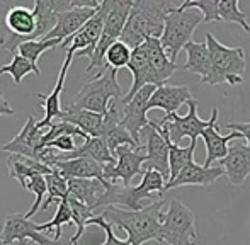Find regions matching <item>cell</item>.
I'll use <instances>...</instances> for the list:
<instances>
[{"instance_id":"obj_1","label":"cell","mask_w":250,"mask_h":245,"mask_svg":"<svg viewBox=\"0 0 250 245\" xmlns=\"http://www.w3.org/2000/svg\"><path fill=\"white\" fill-rule=\"evenodd\" d=\"M165 201H155L153 204L142 208L140 211L109 206L102 211L105 222L128 233V240L131 245H143L150 240L162 242V218H164Z\"/></svg>"},{"instance_id":"obj_2","label":"cell","mask_w":250,"mask_h":245,"mask_svg":"<svg viewBox=\"0 0 250 245\" xmlns=\"http://www.w3.org/2000/svg\"><path fill=\"white\" fill-rule=\"evenodd\" d=\"M172 3L167 0H135L121 34V41L135 50L148 38L160 40L164 34L165 17Z\"/></svg>"},{"instance_id":"obj_3","label":"cell","mask_w":250,"mask_h":245,"mask_svg":"<svg viewBox=\"0 0 250 245\" xmlns=\"http://www.w3.org/2000/svg\"><path fill=\"white\" fill-rule=\"evenodd\" d=\"M165 184L167 179L157 170H145L142 177V183L138 185H121L111 184L105 185V194L99 201V208H109V206H123V209L128 211H140L143 208V199H157L165 192Z\"/></svg>"},{"instance_id":"obj_4","label":"cell","mask_w":250,"mask_h":245,"mask_svg":"<svg viewBox=\"0 0 250 245\" xmlns=\"http://www.w3.org/2000/svg\"><path fill=\"white\" fill-rule=\"evenodd\" d=\"M208 50L211 57V75L204 83L208 85H240L244 80V73L247 68V58H245L244 48H228L221 41H218L211 33L204 34Z\"/></svg>"},{"instance_id":"obj_5","label":"cell","mask_w":250,"mask_h":245,"mask_svg":"<svg viewBox=\"0 0 250 245\" xmlns=\"http://www.w3.org/2000/svg\"><path fill=\"white\" fill-rule=\"evenodd\" d=\"M123 97L125 94L118 83V70L107 66L104 72L97 73L96 79L83 83L72 106L105 116L109 104L114 99H123Z\"/></svg>"},{"instance_id":"obj_6","label":"cell","mask_w":250,"mask_h":245,"mask_svg":"<svg viewBox=\"0 0 250 245\" xmlns=\"http://www.w3.org/2000/svg\"><path fill=\"white\" fill-rule=\"evenodd\" d=\"M201 22H204V16L199 10H179V7H170L167 17H165V27L160 43L172 63H175L179 53L181 50H184L186 44L192 41V33Z\"/></svg>"},{"instance_id":"obj_7","label":"cell","mask_w":250,"mask_h":245,"mask_svg":"<svg viewBox=\"0 0 250 245\" xmlns=\"http://www.w3.org/2000/svg\"><path fill=\"white\" fill-rule=\"evenodd\" d=\"M104 2L105 9H107L104 20V31H102L101 41L96 46V51L89 58L90 63L87 66V73H90L96 68H99L101 72H104L107 68L105 66V53H107L109 46L112 43L121 40L126 20H128L129 12L133 9V0H104Z\"/></svg>"},{"instance_id":"obj_8","label":"cell","mask_w":250,"mask_h":245,"mask_svg":"<svg viewBox=\"0 0 250 245\" xmlns=\"http://www.w3.org/2000/svg\"><path fill=\"white\" fill-rule=\"evenodd\" d=\"M189 111L186 116H179L175 114H168L164 116L162 120L155 121L158 131L164 135V138L167 142L177 145L182 138H191V140H198V136H203V133L209 128L213 122L218 121V109L213 107L211 111V118L208 121L201 120L198 116V99H191L188 102Z\"/></svg>"},{"instance_id":"obj_9","label":"cell","mask_w":250,"mask_h":245,"mask_svg":"<svg viewBox=\"0 0 250 245\" xmlns=\"http://www.w3.org/2000/svg\"><path fill=\"white\" fill-rule=\"evenodd\" d=\"M162 242L167 245H198L196 215L179 199L168 201L167 213L162 218Z\"/></svg>"},{"instance_id":"obj_10","label":"cell","mask_w":250,"mask_h":245,"mask_svg":"<svg viewBox=\"0 0 250 245\" xmlns=\"http://www.w3.org/2000/svg\"><path fill=\"white\" fill-rule=\"evenodd\" d=\"M114 165H104V177L111 184L131 185L133 177L145 174V163L148 160L145 145L143 146H119L114 153Z\"/></svg>"},{"instance_id":"obj_11","label":"cell","mask_w":250,"mask_h":245,"mask_svg":"<svg viewBox=\"0 0 250 245\" xmlns=\"http://www.w3.org/2000/svg\"><path fill=\"white\" fill-rule=\"evenodd\" d=\"M196 9L204 16V22H235L250 33V24L247 22V14L240 10L238 0H188L181 3L179 10Z\"/></svg>"},{"instance_id":"obj_12","label":"cell","mask_w":250,"mask_h":245,"mask_svg":"<svg viewBox=\"0 0 250 245\" xmlns=\"http://www.w3.org/2000/svg\"><path fill=\"white\" fill-rule=\"evenodd\" d=\"M105 2H101L99 10L96 12V16L73 36H70L68 40H65L60 48H66V55H79V57H87L90 58L92 53L96 51L97 43L101 41L102 31H104V20H105Z\"/></svg>"},{"instance_id":"obj_13","label":"cell","mask_w":250,"mask_h":245,"mask_svg":"<svg viewBox=\"0 0 250 245\" xmlns=\"http://www.w3.org/2000/svg\"><path fill=\"white\" fill-rule=\"evenodd\" d=\"M24 240H31L36 245H60L58 240L44 235L38 223L27 220L24 215L12 213L5 218L0 230V244L10 245L14 242H24Z\"/></svg>"},{"instance_id":"obj_14","label":"cell","mask_w":250,"mask_h":245,"mask_svg":"<svg viewBox=\"0 0 250 245\" xmlns=\"http://www.w3.org/2000/svg\"><path fill=\"white\" fill-rule=\"evenodd\" d=\"M155 89L157 87L153 85H146L133 97L129 102L125 104V116H123L121 124L128 129V133L133 136L136 143L142 146L140 143V135L142 131L150 124V120L146 118V113H148V102L153 96Z\"/></svg>"},{"instance_id":"obj_15","label":"cell","mask_w":250,"mask_h":245,"mask_svg":"<svg viewBox=\"0 0 250 245\" xmlns=\"http://www.w3.org/2000/svg\"><path fill=\"white\" fill-rule=\"evenodd\" d=\"M36 120L33 116H27L26 122H24L22 129L19 135L14 136V140L7 142L3 145V152L17 153V155H24L41 162V152H43V129H38Z\"/></svg>"},{"instance_id":"obj_16","label":"cell","mask_w":250,"mask_h":245,"mask_svg":"<svg viewBox=\"0 0 250 245\" xmlns=\"http://www.w3.org/2000/svg\"><path fill=\"white\" fill-rule=\"evenodd\" d=\"M142 136L146 138V160L145 170H157L167 179L168 183V174H170V167H168V142L164 138L160 131H158L155 121H150V124L142 131Z\"/></svg>"},{"instance_id":"obj_17","label":"cell","mask_w":250,"mask_h":245,"mask_svg":"<svg viewBox=\"0 0 250 245\" xmlns=\"http://www.w3.org/2000/svg\"><path fill=\"white\" fill-rule=\"evenodd\" d=\"M43 163H46L51 169H56L62 177L66 181L70 179H97L101 183H107L104 177V165L92 159H72L60 162V160L44 159Z\"/></svg>"},{"instance_id":"obj_18","label":"cell","mask_w":250,"mask_h":245,"mask_svg":"<svg viewBox=\"0 0 250 245\" xmlns=\"http://www.w3.org/2000/svg\"><path fill=\"white\" fill-rule=\"evenodd\" d=\"M101 7V5H99ZM99 7H77L68 12H62L56 16L55 29L44 40H68L75 33H79L99 10Z\"/></svg>"},{"instance_id":"obj_19","label":"cell","mask_w":250,"mask_h":245,"mask_svg":"<svg viewBox=\"0 0 250 245\" xmlns=\"http://www.w3.org/2000/svg\"><path fill=\"white\" fill-rule=\"evenodd\" d=\"M73 61V55H66V60L63 61L62 68H60L58 73V80L55 83V89L51 90V94L44 96V94H36V97L40 101H43V109H44V118L41 121L36 122L38 129H44V128H50L51 122L55 120H58V116L62 114V92H63V85H65V80H66V73H68V68Z\"/></svg>"},{"instance_id":"obj_20","label":"cell","mask_w":250,"mask_h":245,"mask_svg":"<svg viewBox=\"0 0 250 245\" xmlns=\"http://www.w3.org/2000/svg\"><path fill=\"white\" fill-rule=\"evenodd\" d=\"M146 51H148V65L151 73V85L162 87L165 85L168 79L174 75L177 70V65L170 61L168 55L165 53L164 46H162L158 38H148L145 41Z\"/></svg>"},{"instance_id":"obj_21","label":"cell","mask_w":250,"mask_h":245,"mask_svg":"<svg viewBox=\"0 0 250 245\" xmlns=\"http://www.w3.org/2000/svg\"><path fill=\"white\" fill-rule=\"evenodd\" d=\"M220 165L225 169L228 183L231 185H242L250 176V148L245 143L237 142Z\"/></svg>"},{"instance_id":"obj_22","label":"cell","mask_w":250,"mask_h":245,"mask_svg":"<svg viewBox=\"0 0 250 245\" xmlns=\"http://www.w3.org/2000/svg\"><path fill=\"white\" fill-rule=\"evenodd\" d=\"M191 99H194L189 90L188 85H162L157 87L148 102V111L150 109H162L165 111V116L168 114H175L177 109L182 104L189 102Z\"/></svg>"},{"instance_id":"obj_23","label":"cell","mask_w":250,"mask_h":245,"mask_svg":"<svg viewBox=\"0 0 250 245\" xmlns=\"http://www.w3.org/2000/svg\"><path fill=\"white\" fill-rule=\"evenodd\" d=\"M221 176H225V169L221 165L206 167V165H199L196 162H191L179 174L177 179L165 184V191L182 187V185H209L216 183Z\"/></svg>"},{"instance_id":"obj_24","label":"cell","mask_w":250,"mask_h":245,"mask_svg":"<svg viewBox=\"0 0 250 245\" xmlns=\"http://www.w3.org/2000/svg\"><path fill=\"white\" fill-rule=\"evenodd\" d=\"M7 167H9V176L10 179L17 181L22 187H26L27 181L34 176H48L53 172L51 167H48L46 163L38 162L34 159L24 155H17V153H10V157L7 159Z\"/></svg>"},{"instance_id":"obj_25","label":"cell","mask_w":250,"mask_h":245,"mask_svg":"<svg viewBox=\"0 0 250 245\" xmlns=\"http://www.w3.org/2000/svg\"><path fill=\"white\" fill-rule=\"evenodd\" d=\"M58 120L72 122L77 128L82 129L85 135L94 136V138H101L102 128H104V114H97L87 109H79V107H73L72 104L62 111Z\"/></svg>"},{"instance_id":"obj_26","label":"cell","mask_w":250,"mask_h":245,"mask_svg":"<svg viewBox=\"0 0 250 245\" xmlns=\"http://www.w3.org/2000/svg\"><path fill=\"white\" fill-rule=\"evenodd\" d=\"M235 138H242V135L237 131H231L223 136L218 133L216 122H213V124L203 133L204 145H206V160H204V165L213 167L214 162H221V160L228 155V152H230L228 142H231V140H235Z\"/></svg>"},{"instance_id":"obj_27","label":"cell","mask_w":250,"mask_h":245,"mask_svg":"<svg viewBox=\"0 0 250 245\" xmlns=\"http://www.w3.org/2000/svg\"><path fill=\"white\" fill-rule=\"evenodd\" d=\"M107 183H101L97 179H70L68 181V198L89 206L92 211H96L102 196L105 194Z\"/></svg>"},{"instance_id":"obj_28","label":"cell","mask_w":250,"mask_h":245,"mask_svg":"<svg viewBox=\"0 0 250 245\" xmlns=\"http://www.w3.org/2000/svg\"><path fill=\"white\" fill-rule=\"evenodd\" d=\"M186 55H188V61L184 63L182 68L186 72L196 73L201 77V82H206L208 77L211 75V57H209V50H208L206 41H191V43L186 44L184 48Z\"/></svg>"},{"instance_id":"obj_29","label":"cell","mask_w":250,"mask_h":245,"mask_svg":"<svg viewBox=\"0 0 250 245\" xmlns=\"http://www.w3.org/2000/svg\"><path fill=\"white\" fill-rule=\"evenodd\" d=\"M198 145V140H191L189 146L182 148L179 145L168 142V167H170V174H168V183H172L174 179H177V176L189 165L194 157V150Z\"/></svg>"},{"instance_id":"obj_30","label":"cell","mask_w":250,"mask_h":245,"mask_svg":"<svg viewBox=\"0 0 250 245\" xmlns=\"http://www.w3.org/2000/svg\"><path fill=\"white\" fill-rule=\"evenodd\" d=\"M3 73H9L10 77H12L14 83L16 85H19L21 82H22L24 77H27L29 73H34V75H40L41 70L38 65H34V63H31L29 60H26L24 57H21L19 53H12V61L9 63V65H3L0 66V75H3Z\"/></svg>"},{"instance_id":"obj_31","label":"cell","mask_w":250,"mask_h":245,"mask_svg":"<svg viewBox=\"0 0 250 245\" xmlns=\"http://www.w3.org/2000/svg\"><path fill=\"white\" fill-rule=\"evenodd\" d=\"M46 184H48V198L43 203V206H41V211L50 208L51 203L68 199V181L65 177H62V174L56 169H53V172L46 176Z\"/></svg>"},{"instance_id":"obj_32","label":"cell","mask_w":250,"mask_h":245,"mask_svg":"<svg viewBox=\"0 0 250 245\" xmlns=\"http://www.w3.org/2000/svg\"><path fill=\"white\" fill-rule=\"evenodd\" d=\"M63 41L62 40H38V41H26V43L19 44L17 53L21 57H24L26 60L38 65V60L41 58V55L46 53L48 50L53 48H60Z\"/></svg>"},{"instance_id":"obj_33","label":"cell","mask_w":250,"mask_h":245,"mask_svg":"<svg viewBox=\"0 0 250 245\" xmlns=\"http://www.w3.org/2000/svg\"><path fill=\"white\" fill-rule=\"evenodd\" d=\"M68 204H70V209H72V216H73V223L77 225V232L75 235L72 237V245H77L80 239H82L83 232H85V226L89 225V220L94 218L92 215V209L89 208L87 204H83V203L77 201V199L73 198H68Z\"/></svg>"},{"instance_id":"obj_34","label":"cell","mask_w":250,"mask_h":245,"mask_svg":"<svg viewBox=\"0 0 250 245\" xmlns=\"http://www.w3.org/2000/svg\"><path fill=\"white\" fill-rule=\"evenodd\" d=\"M56 204H58V208H56L55 218H53L51 222L40 225V230L44 233V232H48V230L55 228V240H60V237H62V226L72 225L73 216H72V209H70V204H68V199H62V201H58Z\"/></svg>"},{"instance_id":"obj_35","label":"cell","mask_w":250,"mask_h":245,"mask_svg":"<svg viewBox=\"0 0 250 245\" xmlns=\"http://www.w3.org/2000/svg\"><path fill=\"white\" fill-rule=\"evenodd\" d=\"M131 53L133 50L128 44H125L121 40L116 41V43H112L109 46L107 53H105V66L118 70V72L121 68H125V66L128 68L129 60H131Z\"/></svg>"},{"instance_id":"obj_36","label":"cell","mask_w":250,"mask_h":245,"mask_svg":"<svg viewBox=\"0 0 250 245\" xmlns=\"http://www.w3.org/2000/svg\"><path fill=\"white\" fill-rule=\"evenodd\" d=\"M24 189H27V191L34 192V196H36V199H34L33 206L29 208V211L24 213V216H26V218L29 220L31 216H34L38 211H40L41 206H43V203H44L43 198H44V194L48 192L46 176H34V177H31V179L27 181V184H26V187H24Z\"/></svg>"},{"instance_id":"obj_37","label":"cell","mask_w":250,"mask_h":245,"mask_svg":"<svg viewBox=\"0 0 250 245\" xmlns=\"http://www.w3.org/2000/svg\"><path fill=\"white\" fill-rule=\"evenodd\" d=\"M89 225H97V226H101V228L105 232V242H104V244H101V245H131V244H129V240H128V239H126V240H121V239H118V237L114 235V230H112V225H111V223L105 222V218H104L102 215L90 218V220H89Z\"/></svg>"},{"instance_id":"obj_38","label":"cell","mask_w":250,"mask_h":245,"mask_svg":"<svg viewBox=\"0 0 250 245\" xmlns=\"http://www.w3.org/2000/svg\"><path fill=\"white\" fill-rule=\"evenodd\" d=\"M77 143H75V136H72V135H63V136H60V138H56V140H53V142L48 143L44 148H56V150H60V153H70V152H73V150L77 148Z\"/></svg>"},{"instance_id":"obj_39","label":"cell","mask_w":250,"mask_h":245,"mask_svg":"<svg viewBox=\"0 0 250 245\" xmlns=\"http://www.w3.org/2000/svg\"><path fill=\"white\" fill-rule=\"evenodd\" d=\"M227 128L230 131H237L242 135V138L247 140V146L250 148V121L249 122H228Z\"/></svg>"},{"instance_id":"obj_40","label":"cell","mask_w":250,"mask_h":245,"mask_svg":"<svg viewBox=\"0 0 250 245\" xmlns=\"http://www.w3.org/2000/svg\"><path fill=\"white\" fill-rule=\"evenodd\" d=\"M14 113H16V111L10 107V104L7 102L2 97V94H0V116H12Z\"/></svg>"},{"instance_id":"obj_41","label":"cell","mask_w":250,"mask_h":245,"mask_svg":"<svg viewBox=\"0 0 250 245\" xmlns=\"http://www.w3.org/2000/svg\"><path fill=\"white\" fill-rule=\"evenodd\" d=\"M10 245H36V244L31 242V240H24V242H14V244H10Z\"/></svg>"}]
</instances>
